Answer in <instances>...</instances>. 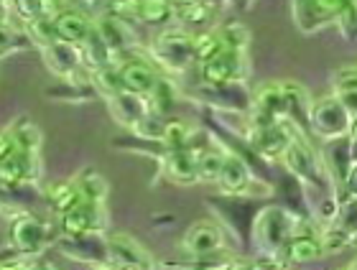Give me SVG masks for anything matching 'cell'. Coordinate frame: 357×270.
<instances>
[{
	"instance_id": "obj_1",
	"label": "cell",
	"mask_w": 357,
	"mask_h": 270,
	"mask_svg": "<svg viewBox=\"0 0 357 270\" xmlns=\"http://www.w3.org/2000/svg\"><path fill=\"white\" fill-rule=\"evenodd\" d=\"M298 227H301L298 217H294L283 207H266L253 217L250 237H253V242L258 245L261 253L273 257L275 253H281L283 245L291 240V235L296 232Z\"/></svg>"
},
{
	"instance_id": "obj_2",
	"label": "cell",
	"mask_w": 357,
	"mask_h": 270,
	"mask_svg": "<svg viewBox=\"0 0 357 270\" xmlns=\"http://www.w3.org/2000/svg\"><path fill=\"white\" fill-rule=\"evenodd\" d=\"M352 120H355V113L342 100L332 95L312 102L306 125H309V135H317L321 141H335L342 135H352Z\"/></svg>"
},
{
	"instance_id": "obj_3",
	"label": "cell",
	"mask_w": 357,
	"mask_h": 270,
	"mask_svg": "<svg viewBox=\"0 0 357 270\" xmlns=\"http://www.w3.org/2000/svg\"><path fill=\"white\" fill-rule=\"evenodd\" d=\"M281 161L306 189H317V191H321V189L329 184L327 173H324V168H321L319 156H317V150L312 148V143H309L306 135L294 133V138L289 141L286 150L281 153Z\"/></svg>"
},
{
	"instance_id": "obj_4",
	"label": "cell",
	"mask_w": 357,
	"mask_h": 270,
	"mask_svg": "<svg viewBox=\"0 0 357 270\" xmlns=\"http://www.w3.org/2000/svg\"><path fill=\"white\" fill-rule=\"evenodd\" d=\"M54 242V227L38 214L21 212L10 222V245L21 257H36Z\"/></svg>"
},
{
	"instance_id": "obj_5",
	"label": "cell",
	"mask_w": 357,
	"mask_h": 270,
	"mask_svg": "<svg viewBox=\"0 0 357 270\" xmlns=\"http://www.w3.org/2000/svg\"><path fill=\"white\" fill-rule=\"evenodd\" d=\"M321 168L327 173L329 184L335 186V194L355 191L352 176H355V156H352V135H342L335 141H324L321 148Z\"/></svg>"
},
{
	"instance_id": "obj_6",
	"label": "cell",
	"mask_w": 357,
	"mask_h": 270,
	"mask_svg": "<svg viewBox=\"0 0 357 270\" xmlns=\"http://www.w3.org/2000/svg\"><path fill=\"white\" fill-rule=\"evenodd\" d=\"M105 245H107V265L115 270H158L156 257L130 235H110L105 237Z\"/></svg>"
},
{
	"instance_id": "obj_7",
	"label": "cell",
	"mask_w": 357,
	"mask_h": 270,
	"mask_svg": "<svg viewBox=\"0 0 357 270\" xmlns=\"http://www.w3.org/2000/svg\"><path fill=\"white\" fill-rule=\"evenodd\" d=\"M347 3L352 0H291V13L294 23L304 36H312L317 31L327 29L329 23H335Z\"/></svg>"
},
{
	"instance_id": "obj_8",
	"label": "cell",
	"mask_w": 357,
	"mask_h": 270,
	"mask_svg": "<svg viewBox=\"0 0 357 270\" xmlns=\"http://www.w3.org/2000/svg\"><path fill=\"white\" fill-rule=\"evenodd\" d=\"M199 67H202V84H207V87L243 82L248 77L245 51H240V49H220L212 59H207Z\"/></svg>"
},
{
	"instance_id": "obj_9",
	"label": "cell",
	"mask_w": 357,
	"mask_h": 270,
	"mask_svg": "<svg viewBox=\"0 0 357 270\" xmlns=\"http://www.w3.org/2000/svg\"><path fill=\"white\" fill-rule=\"evenodd\" d=\"M105 227H107V212H105V204L79 202L75 209L59 214V230L64 237L102 235Z\"/></svg>"
},
{
	"instance_id": "obj_10",
	"label": "cell",
	"mask_w": 357,
	"mask_h": 270,
	"mask_svg": "<svg viewBox=\"0 0 357 270\" xmlns=\"http://www.w3.org/2000/svg\"><path fill=\"white\" fill-rule=\"evenodd\" d=\"M156 59L174 72H184L192 64V33L184 29H166L153 41Z\"/></svg>"
},
{
	"instance_id": "obj_11",
	"label": "cell",
	"mask_w": 357,
	"mask_h": 270,
	"mask_svg": "<svg viewBox=\"0 0 357 270\" xmlns=\"http://www.w3.org/2000/svg\"><path fill=\"white\" fill-rule=\"evenodd\" d=\"M118 69V79L123 92L138 95V97H149V92L153 90V84L161 74L156 72V67L146 61L143 56H123L120 61H115Z\"/></svg>"
},
{
	"instance_id": "obj_12",
	"label": "cell",
	"mask_w": 357,
	"mask_h": 270,
	"mask_svg": "<svg viewBox=\"0 0 357 270\" xmlns=\"http://www.w3.org/2000/svg\"><path fill=\"white\" fill-rule=\"evenodd\" d=\"M296 130L291 128L286 120L278 122H250L248 138L253 143V148L258 156L263 158H281V153L286 150L289 141L294 138Z\"/></svg>"
},
{
	"instance_id": "obj_13",
	"label": "cell",
	"mask_w": 357,
	"mask_h": 270,
	"mask_svg": "<svg viewBox=\"0 0 357 270\" xmlns=\"http://www.w3.org/2000/svg\"><path fill=\"white\" fill-rule=\"evenodd\" d=\"M38 179V153L13 148L0 158V189H18Z\"/></svg>"
},
{
	"instance_id": "obj_14",
	"label": "cell",
	"mask_w": 357,
	"mask_h": 270,
	"mask_svg": "<svg viewBox=\"0 0 357 270\" xmlns=\"http://www.w3.org/2000/svg\"><path fill=\"white\" fill-rule=\"evenodd\" d=\"M44 61L49 72L56 74L59 79H79L84 69L82 49L75 44H64V41H52L49 46H41Z\"/></svg>"
},
{
	"instance_id": "obj_15",
	"label": "cell",
	"mask_w": 357,
	"mask_h": 270,
	"mask_svg": "<svg viewBox=\"0 0 357 270\" xmlns=\"http://www.w3.org/2000/svg\"><path fill=\"white\" fill-rule=\"evenodd\" d=\"M199 97L207 105L222 110V113H235V115H248L250 113V92L245 90L243 82L232 84H217V87H199Z\"/></svg>"
},
{
	"instance_id": "obj_16",
	"label": "cell",
	"mask_w": 357,
	"mask_h": 270,
	"mask_svg": "<svg viewBox=\"0 0 357 270\" xmlns=\"http://www.w3.org/2000/svg\"><path fill=\"white\" fill-rule=\"evenodd\" d=\"M181 248L192 260H202V257H212L220 255L225 248V235L222 230L212 222H199L186 230L184 240H181Z\"/></svg>"
},
{
	"instance_id": "obj_17",
	"label": "cell",
	"mask_w": 357,
	"mask_h": 270,
	"mask_svg": "<svg viewBox=\"0 0 357 270\" xmlns=\"http://www.w3.org/2000/svg\"><path fill=\"white\" fill-rule=\"evenodd\" d=\"M215 184L225 196H245L250 191V186H253V171L248 168V164L238 153L227 150Z\"/></svg>"
},
{
	"instance_id": "obj_18",
	"label": "cell",
	"mask_w": 357,
	"mask_h": 270,
	"mask_svg": "<svg viewBox=\"0 0 357 270\" xmlns=\"http://www.w3.org/2000/svg\"><path fill=\"white\" fill-rule=\"evenodd\" d=\"M278 255L286 263H314V260H321L324 257V248H321L319 232L301 225L296 232L291 235V240L283 245Z\"/></svg>"
},
{
	"instance_id": "obj_19",
	"label": "cell",
	"mask_w": 357,
	"mask_h": 270,
	"mask_svg": "<svg viewBox=\"0 0 357 270\" xmlns=\"http://www.w3.org/2000/svg\"><path fill=\"white\" fill-rule=\"evenodd\" d=\"M54 23V33H56V41H64V44H75L79 46L87 38V33L92 31L95 21L84 15L82 10H77V8H61L59 13L52 18Z\"/></svg>"
},
{
	"instance_id": "obj_20",
	"label": "cell",
	"mask_w": 357,
	"mask_h": 270,
	"mask_svg": "<svg viewBox=\"0 0 357 270\" xmlns=\"http://www.w3.org/2000/svg\"><path fill=\"white\" fill-rule=\"evenodd\" d=\"M217 6L207 3V0H181L174 3V21L178 23V29L189 31H204L209 23L215 21Z\"/></svg>"
},
{
	"instance_id": "obj_21",
	"label": "cell",
	"mask_w": 357,
	"mask_h": 270,
	"mask_svg": "<svg viewBox=\"0 0 357 270\" xmlns=\"http://www.w3.org/2000/svg\"><path fill=\"white\" fill-rule=\"evenodd\" d=\"M197 150L199 148L192 143L189 148L164 153V171L169 176V181L181 184V186H189V184L199 181V176H197Z\"/></svg>"
},
{
	"instance_id": "obj_22",
	"label": "cell",
	"mask_w": 357,
	"mask_h": 270,
	"mask_svg": "<svg viewBox=\"0 0 357 270\" xmlns=\"http://www.w3.org/2000/svg\"><path fill=\"white\" fill-rule=\"evenodd\" d=\"M95 29L100 31L102 41L107 44V49H110L112 59L128 56V54H130L135 38H133V33H130V26H128L126 21L112 18V15H102L100 21H95Z\"/></svg>"
},
{
	"instance_id": "obj_23",
	"label": "cell",
	"mask_w": 357,
	"mask_h": 270,
	"mask_svg": "<svg viewBox=\"0 0 357 270\" xmlns=\"http://www.w3.org/2000/svg\"><path fill=\"white\" fill-rule=\"evenodd\" d=\"M61 253L72 255L75 260L107 265V245L102 235H87V237H61Z\"/></svg>"
},
{
	"instance_id": "obj_24",
	"label": "cell",
	"mask_w": 357,
	"mask_h": 270,
	"mask_svg": "<svg viewBox=\"0 0 357 270\" xmlns=\"http://www.w3.org/2000/svg\"><path fill=\"white\" fill-rule=\"evenodd\" d=\"M107 105H110L112 118H115L120 125H126V128H130V130L135 128V122L143 120V118L149 115L146 97H138V95H130V92H120V95L110 97Z\"/></svg>"
},
{
	"instance_id": "obj_25",
	"label": "cell",
	"mask_w": 357,
	"mask_h": 270,
	"mask_svg": "<svg viewBox=\"0 0 357 270\" xmlns=\"http://www.w3.org/2000/svg\"><path fill=\"white\" fill-rule=\"evenodd\" d=\"M176 100H178V90L174 87V82L169 77L161 74L156 79V84H153V90L149 92L146 105H149V113L161 115V118H172L174 107H176Z\"/></svg>"
},
{
	"instance_id": "obj_26",
	"label": "cell",
	"mask_w": 357,
	"mask_h": 270,
	"mask_svg": "<svg viewBox=\"0 0 357 270\" xmlns=\"http://www.w3.org/2000/svg\"><path fill=\"white\" fill-rule=\"evenodd\" d=\"M352 225L342 222V219L337 217L329 222V227H324L319 232V240H321V248H324V255H332V253H342L344 248H350L352 245Z\"/></svg>"
},
{
	"instance_id": "obj_27",
	"label": "cell",
	"mask_w": 357,
	"mask_h": 270,
	"mask_svg": "<svg viewBox=\"0 0 357 270\" xmlns=\"http://www.w3.org/2000/svg\"><path fill=\"white\" fill-rule=\"evenodd\" d=\"M135 21L146 23V26H156L164 29L174 21V3L172 0H141L138 3V13Z\"/></svg>"
},
{
	"instance_id": "obj_28",
	"label": "cell",
	"mask_w": 357,
	"mask_h": 270,
	"mask_svg": "<svg viewBox=\"0 0 357 270\" xmlns=\"http://www.w3.org/2000/svg\"><path fill=\"white\" fill-rule=\"evenodd\" d=\"M225 153H227V150L220 148L217 143L202 145V148L197 150V176H199V181L215 184V181H217V173H220V168H222Z\"/></svg>"
},
{
	"instance_id": "obj_29",
	"label": "cell",
	"mask_w": 357,
	"mask_h": 270,
	"mask_svg": "<svg viewBox=\"0 0 357 270\" xmlns=\"http://www.w3.org/2000/svg\"><path fill=\"white\" fill-rule=\"evenodd\" d=\"M161 148L169 153V150H181L189 148L194 143V128L189 122L178 120V118H166L164 133H161Z\"/></svg>"
},
{
	"instance_id": "obj_30",
	"label": "cell",
	"mask_w": 357,
	"mask_h": 270,
	"mask_svg": "<svg viewBox=\"0 0 357 270\" xmlns=\"http://www.w3.org/2000/svg\"><path fill=\"white\" fill-rule=\"evenodd\" d=\"M79 49H82V59L87 69L105 67V64H112V61H115L110 49H107V44L102 41V36H100V31H97L95 26H92V31L87 33V38L79 44Z\"/></svg>"
},
{
	"instance_id": "obj_31",
	"label": "cell",
	"mask_w": 357,
	"mask_h": 270,
	"mask_svg": "<svg viewBox=\"0 0 357 270\" xmlns=\"http://www.w3.org/2000/svg\"><path fill=\"white\" fill-rule=\"evenodd\" d=\"M46 196H49V207H52L56 214H64V212L75 209L77 204L82 202V194H79V189H77L75 179L59 181V184L49 186Z\"/></svg>"
},
{
	"instance_id": "obj_32",
	"label": "cell",
	"mask_w": 357,
	"mask_h": 270,
	"mask_svg": "<svg viewBox=\"0 0 357 270\" xmlns=\"http://www.w3.org/2000/svg\"><path fill=\"white\" fill-rule=\"evenodd\" d=\"M332 87H335V97L342 100L344 105L355 113V95H357V67L347 64V67L337 69L332 77Z\"/></svg>"
},
{
	"instance_id": "obj_33",
	"label": "cell",
	"mask_w": 357,
	"mask_h": 270,
	"mask_svg": "<svg viewBox=\"0 0 357 270\" xmlns=\"http://www.w3.org/2000/svg\"><path fill=\"white\" fill-rule=\"evenodd\" d=\"M13 6L23 21L29 23L36 18H54L64 8V3L61 0H13Z\"/></svg>"
},
{
	"instance_id": "obj_34",
	"label": "cell",
	"mask_w": 357,
	"mask_h": 270,
	"mask_svg": "<svg viewBox=\"0 0 357 270\" xmlns=\"http://www.w3.org/2000/svg\"><path fill=\"white\" fill-rule=\"evenodd\" d=\"M220 49H222V44H220L215 29L194 31L192 33V59L197 64H204L207 59H212Z\"/></svg>"
},
{
	"instance_id": "obj_35",
	"label": "cell",
	"mask_w": 357,
	"mask_h": 270,
	"mask_svg": "<svg viewBox=\"0 0 357 270\" xmlns=\"http://www.w3.org/2000/svg\"><path fill=\"white\" fill-rule=\"evenodd\" d=\"M8 135H10L13 148L38 153V145H41V130H38L31 120H18L13 128L8 130Z\"/></svg>"
},
{
	"instance_id": "obj_36",
	"label": "cell",
	"mask_w": 357,
	"mask_h": 270,
	"mask_svg": "<svg viewBox=\"0 0 357 270\" xmlns=\"http://www.w3.org/2000/svg\"><path fill=\"white\" fill-rule=\"evenodd\" d=\"M79 194H82V202L92 204H105V196H107V181L100 176L97 171H84L82 176L75 179Z\"/></svg>"
},
{
	"instance_id": "obj_37",
	"label": "cell",
	"mask_w": 357,
	"mask_h": 270,
	"mask_svg": "<svg viewBox=\"0 0 357 270\" xmlns=\"http://www.w3.org/2000/svg\"><path fill=\"white\" fill-rule=\"evenodd\" d=\"M217 31V38H220V44L222 49H240V51H245L248 41H250V33H248L245 26H240V23H222Z\"/></svg>"
},
{
	"instance_id": "obj_38",
	"label": "cell",
	"mask_w": 357,
	"mask_h": 270,
	"mask_svg": "<svg viewBox=\"0 0 357 270\" xmlns=\"http://www.w3.org/2000/svg\"><path fill=\"white\" fill-rule=\"evenodd\" d=\"M23 33H26V38H29L31 44H38V46H49L52 41H56L52 18H36V21H29Z\"/></svg>"
},
{
	"instance_id": "obj_39",
	"label": "cell",
	"mask_w": 357,
	"mask_h": 270,
	"mask_svg": "<svg viewBox=\"0 0 357 270\" xmlns=\"http://www.w3.org/2000/svg\"><path fill=\"white\" fill-rule=\"evenodd\" d=\"M26 44H29V38L23 31H15L10 23H0V56L21 51Z\"/></svg>"
},
{
	"instance_id": "obj_40",
	"label": "cell",
	"mask_w": 357,
	"mask_h": 270,
	"mask_svg": "<svg viewBox=\"0 0 357 270\" xmlns=\"http://www.w3.org/2000/svg\"><path fill=\"white\" fill-rule=\"evenodd\" d=\"M335 26L337 31L342 33L344 41H352L355 38V31H357V8H355V0L347 3V6L340 10V15L335 18Z\"/></svg>"
},
{
	"instance_id": "obj_41",
	"label": "cell",
	"mask_w": 357,
	"mask_h": 270,
	"mask_svg": "<svg viewBox=\"0 0 357 270\" xmlns=\"http://www.w3.org/2000/svg\"><path fill=\"white\" fill-rule=\"evenodd\" d=\"M26 270H56L54 265H46V263H33V265H29Z\"/></svg>"
},
{
	"instance_id": "obj_42",
	"label": "cell",
	"mask_w": 357,
	"mask_h": 270,
	"mask_svg": "<svg viewBox=\"0 0 357 270\" xmlns=\"http://www.w3.org/2000/svg\"><path fill=\"white\" fill-rule=\"evenodd\" d=\"M250 3H253V0H232V6H238L240 10H248V8H250Z\"/></svg>"
},
{
	"instance_id": "obj_43",
	"label": "cell",
	"mask_w": 357,
	"mask_h": 270,
	"mask_svg": "<svg viewBox=\"0 0 357 270\" xmlns=\"http://www.w3.org/2000/svg\"><path fill=\"white\" fill-rule=\"evenodd\" d=\"M6 8H8V3H0V23H8Z\"/></svg>"
},
{
	"instance_id": "obj_44",
	"label": "cell",
	"mask_w": 357,
	"mask_h": 270,
	"mask_svg": "<svg viewBox=\"0 0 357 270\" xmlns=\"http://www.w3.org/2000/svg\"><path fill=\"white\" fill-rule=\"evenodd\" d=\"M97 270H115L112 265H97Z\"/></svg>"
},
{
	"instance_id": "obj_45",
	"label": "cell",
	"mask_w": 357,
	"mask_h": 270,
	"mask_svg": "<svg viewBox=\"0 0 357 270\" xmlns=\"http://www.w3.org/2000/svg\"><path fill=\"white\" fill-rule=\"evenodd\" d=\"M340 270H355V263H347L344 268H340Z\"/></svg>"
},
{
	"instance_id": "obj_46",
	"label": "cell",
	"mask_w": 357,
	"mask_h": 270,
	"mask_svg": "<svg viewBox=\"0 0 357 270\" xmlns=\"http://www.w3.org/2000/svg\"><path fill=\"white\" fill-rule=\"evenodd\" d=\"M0 270H13V268H10V265H8V268H6V265H0Z\"/></svg>"
},
{
	"instance_id": "obj_47",
	"label": "cell",
	"mask_w": 357,
	"mask_h": 270,
	"mask_svg": "<svg viewBox=\"0 0 357 270\" xmlns=\"http://www.w3.org/2000/svg\"><path fill=\"white\" fill-rule=\"evenodd\" d=\"M0 3H8V6H10V3H13V0H0Z\"/></svg>"
}]
</instances>
